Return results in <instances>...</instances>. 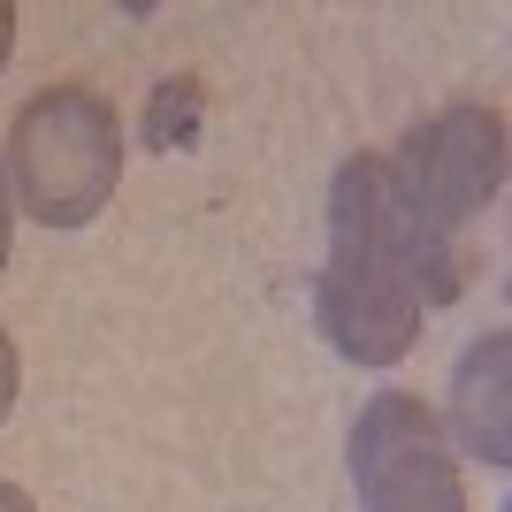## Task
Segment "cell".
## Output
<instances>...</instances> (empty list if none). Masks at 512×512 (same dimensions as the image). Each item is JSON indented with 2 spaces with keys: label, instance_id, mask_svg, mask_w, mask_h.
<instances>
[{
  "label": "cell",
  "instance_id": "1",
  "mask_svg": "<svg viewBox=\"0 0 512 512\" xmlns=\"http://www.w3.org/2000/svg\"><path fill=\"white\" fill-rule=\"evenodd\" d=\"M467 260L436 230H421L390 184L383 153H352L329 184V260L314 276V321L344 360H406L421 321L459 299Z\"/></svg>",
  "mask_w": 512,
  "mask_h": 512
},
{
  "label": "cell",
  "instance_id": "2",
  "mask_svg": "<svg viewBox=\"0 0 512 512\" xmlns=\"http://www.w3.org/2000/svg\"><path fill=\"white\" fill-rule=\"evenodd\" d=\"M8 169H16V199L46 230H85L92 214L115 199L123 176V123L115 107L85 85L31 92L8 130Z\"/></svg>",
  "mask_w": 512,
  "mask_h": 512
},
{
  "label": "cell",
  "instance_id": "3",
  "mask_svg": "<svg viewBox=\"0 0 512 512\" xmlns=\"http://www.w3.org/2000/svg\"><path fill=\"white\" fill-rule=\"evenodd\" d=\"M383 161H390V184H398L413 222L459 245V230L505 192V115L482 100L436 107L428 123L406 130V146L383 153Z\"/></svg>",
  "mask_w": 512,
  "mask_h": 512
},
{
  "label": "cell",
  "instance_id": "4",
  "mask_svg": "<svg viewBox=\"0 0 512 512\" xmlns=\"http://www.w3.org/2000/svg\"><path fill=\"white\" fill-rule=\"evenodd\" d=\"M352 490L360 512H467L459 459L413 390L367 398V413L352 421Z\"/></svg>",
  "mask_w": 512,
  "mask_h": 512
},
{
  "label": "cell",
  "instance_id": "5",
  "mask_svg": "<svg viewBox=\"0 0 512 512\" xmlns=\"http://www.w3.org/2000/svg\"><path fill=\"white\" fill-rule=\"evenodd\" d=\"M451 421L467 436V451L482 467H505V329L474 344L459 375H451Z\"/></svg>",
  "mask_w": 512,
  "mask_h": 512
},
{
  "label": "cell",
  "instance_id": "6",
  "mask_svg": "<svg viewBox=\"0 0 512 512\" xmlns=\"http://www.w3.org/2000/svg\"><path fill=\"white\" fill-rule=\"evenodd\" d=\"M199 130V77H169V85L146 100V146L153 153H184Z\"/></svg>",
  "mask_w": 512,
  "mask_h": 512
},
{
  "label": "cell",
  "instance_id": "7",
  "mask_svg": "<svg viewBox=\"0 0 512 512\" xmlns=\"http://www.w3.org/2000/svg\"><path fill=\"white\" fill-rule=\"evenodd\" d=\"M8 406H16V344L0 329V421H8Z\"/></svg>",
  "mask_w": 512,
  "mask_h": 512
},
{
  "label": "cell",
  "instance_id": "8",
  "mask_svg": "<svg viewBox=\"0 0 512 512\" xmlns=\"http://www.w3.org/2000/svg\"><path fill=\"white\" fill-rule=\"evenodd\" d=\"M8 237H16V207H8V169H0V268H8Z\"/></svg>",
  "mask_w": 512,
  "mask_h": 512
},
{
  "label": "cell",
  "instance_id": "9",
  "mask_svg": "<svg viewBox=\"0 0 512 512\" xmlns=\"http://www.w3.org/2000/svg\"><path fill=\"white\" fill-rule=\"evenodd\" d=\"M8 46H16V8L0 0V69H8Z\"/></svg>",
  "mask_w": 512,
  "mask_h": 512
},
{
  "label": "cell",
  "instance_id": "10",
  "mask_svg": "<svg viewBox=\"0 0 512 512\" xmlns=\"http://www.w3.org/2000/svg\"><path fill=\"white\" fill-rule=\"evenodd\" d=\"M0 512H39V505H31V497H23L16 482H0Z\"/></svg>",
  "mask_w": 512,
  "mask_h": 512
}]
</instances>
